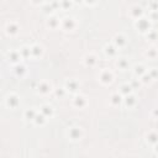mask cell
<instances>
[{
    "instance_id": "1",
    "label": "cell",
    "mask_w": 158,
    "mask_h": 158,
    "mask_svg": "<svg viewBox=\"0 0 158 158\" xmlns=\"http://www.w3.org/2000/svg\"><path fill=\"white\" fill-rule=\"evenodd\" d=\"M135 26H136V29L140 30L141 32H148L151 29V22L146 17H138L135 22Z\"/></svg>"
},
{
    "instance_id": "2",
    "label": "cell",
    "mask_w": 158,
    "mask_h": 158,
    "mask_svg": "<svg viewBox=\"0 0 158 158\" xmlns=\"http://www.w3.org/2000/svg\"><path fill=\"white\" fill-rule=\"evenodd\" d=\"M82 135H83V131L81 127L78 126H72L69 130H68V137L72 140V141H78L82 138Z\"/></svg>"
},
{
    "instance_id": "3",
    "label": "cell",
    "mask_w": 158,
    "mask_h": 158,
    "mask_svg": "<svg viewBox=\"0 0 158 158\" xmlns=\"http://www.w3.org/2000/svg\"><path fill=\"white\" fill-rule=\"evenodd\" d=\"M112 78H114L112 72L109 71V69H106V68H104V69L100 72V74H99L100 82L104 83V84H109V83H111V82H112Z\"/></svg>"
},
{
    "instance_id": "4",
    "label": "cell",
    "mask_w": 158,
    "mask_h": 158,
    "mask_svg": "<svg viewBox=\"0 0 158 158\" xmlns=\"http://www.w3.org/2000/svg\"><path fill=\"white\" fill-rule=\"evenodd\" d=\"M5 103H6V105H8L9 108L15 109L17 105H19L20 100H19V96H17L16 94L11 93V94H8V96H6V99H5Z\"/></svg>"
},
{
    "instance_id": "5",
    "label": "cell",
    "mask_w": 158,
    "mask_h": 158,
    "mask_svg": "<svg viewBox=\"0 0 158 158\" xmlns=\"http://www.w3.org/2000/svg\"><path fill=\"white\" fill-rule=\"evenodd\" d=\"M5 31H6V33H9V35H15V33H17V31H19V25H17V22H15V21H9V22L6 24V26H5Z\"/></svg>"
},
{
    "instance_id": "6",
    "label": "cell",
    "mask_w": 158,
    "mask_h": 158,
    "mask_svg": "<svg viewBox=\"0 0 158 158\" xmlns=\"http://www.w3.org/2000/svg\"><path fill=\"white\" fill-rule=\"evenodd\" d=\"M126 36L124 33H116L114 37V43L116 45V47H124L126 45Z\"/></svg>"
},
{
    "instance_id": "7",
    "label": "cell",
    "mask_w": 158,
    "mask_h": 158,
    "mask_svg": "<svg viewBox=\"0 0 158 158\" xmlns=\"http://www.w3.org/2000/svg\"><path fill=\"white\" fill-rule=\"evenodd\" d=\"M30 49H31V55H32L33 57H41L42 52H43L42 46H40V45H37V43L32 45V46L30 47Z\"/></svg>"
},
{
    "instance_id": "8",
    "label": "cell",
    "mask_w": 158,
    "mask_h": 158,
    "mask_svg": "<svg viewBox=\"0 0 158 158\" xmlns=\"http://www.w3.org/2000/svg\"><path fill=\"white\" fill-rule=\"evenodd\" d=\"M104 52H105V55L109 56V57H114L116 55V46L111 45V43H106L104 47Z\"/></svg>"
},
{
    "instance_id": "9",
    "label": "cell",
    "mask_w": 158,
    "mask_h": 158,
    "mask_svg": "<svg viewBox=\"0 0 158 158\" xmlns=\"http://www.w3.org/2000/svg\"><path fill=\"white\" fill-rule=\"evenodd\" d=\"M79 87V83L75 81V79H68L65 82V89L69 90V91H75Z\"/></svg>"
},
{
    "instance_id": "10",
    "label": "cell",
    "mask_w": 158,
    "mask_h": 158,
    "mask_svg": "<svg viewBox=\"0 0 158 158\" xmlns=\"http://www.w3.org/2000/svg\"><path fill=\"white\" fill-rule=\"evenodd\" d=\"M41 114L45 115L46 117H51L52 115H53V108L48 104H45V105L41 106Z\"/></svg>"
},
{
    "instance_id": "11",
    "label": "cell",
    "mask_w": 158,
    "mask_h": 158,
    "mask_svg": "<svg viewBox=\"0 0 158 158\" xmlns=\"http://www.w3.org/2000/svg\"><path fill=\"white\" fill-rule=\"evenodd\" d=\"M73 104L75 105L77 108H83L84 105L87 104V99H85V96H83V95H77V96L74 98V100H73Z\"/></svg>"
},
{
    "instance_id": "12",
    "label": "cell",
    "mask_w": 158,
    "mask_h": 158,
    "mask_svg": "<svg viewBox=\"0 0 158 158\" xmlns=\"http://www.w3.org/2000/svg\"><path fill=\"white\" fill-rule=\"evenodd\" d=\"M75 25V21L73 17H64L63 19V27L65 30H72Z\"/></svg>"
},
{
    "instance_id": "13",
    "label": "cell",
    "mask_w": 158,
    "mask_h": 158,
    "mask_svg": "<svg viewBox=\"0 0 158 158\" xmlns=\"http://www.w3.org/2000/svg\"><path fill=\"white\" fill-rule=\"evenodd\" d=\"M51 90V84L48 82H41L38 84V91L42 94H47Z\"/></svg>"
},
{
    "instance_id": "14",
    "label": "cell",
    "mask_w": 158,
    "mask_h": 158,
    "mask_svg": "<svg viewBox=\"0 0 158 158\" xmlns=\"http://www.w3.org/2000/svg\"><path fill=\"white\" fill-rule=\"evenodd\" d=\"M84 62L87 65H89V67H91V65H94L96 63V56L94 53H89L84 57Z\"/></svg>"
},
{
    "instance_id": "15",
    "label": "cell",
    "mask_w": 158,
    "mask_h": 158,
    "mask_svg": "<svg viewBox=\"0 0 158 158\" xmlns=\"http://www.w3.org/2000/svg\"><path fill=\"white\" fill-rule=\"evenodd\" d=\"M146 140H147L148 143L157 144V143H158V134H157V132H153V131H151L150 134L146 135Z\"/></svg>"
},
{
    "instance_id": "16",
    "label": "cell",
    "mask_w": 158,
    "mask_h": 158,
    "mask_svg": "<svg viewBox=\"0 0 158 158\" xmlns=\"http://www.w3.org/2000/svg\"><path fill=\"white\" fill-rule=\"evenodd\" d=\"M21 58V53L15 49H12V51H9V59H11V62H15L17 63L19 59Z\"/></svg>"
},
{
    "instance_id": "17",
    "label": "cell",
    "mask_w": 158,
    "mask_h": 158,
    "mask_svg": "<svg viewBox=\"0 0 158 158\" xmlns=\"http://www.w3.org/2000/svg\"><path fill=\"white\" fill-rule=\"evenodd\" d=\"M141 14H142V8L140 5H134L131 8V15L134 17L138 19V16H141Z\"/></svg>"
},
{
    "instance_id": "18",
    "label": "cell",
    "mask_w": 158,
    "mask_h": 158,
    "mask_svg": "<svg viewBox=\"0 0 158 158\" xmlns=\"http://www.w3.org/2000/svg\"><path fill=\"white\" fill-rule=\"evenodd\" d=\"M134 72H135L136 75H140V77H142L144 73H147V72H146V67H144L142 63L135 65V71H134Z\"/></svg>"
},
{
    "instance_id": "19",
    "label": "cell",
    "mask_w": 158,
    "mask_h": 158,
    "mask_svg": "<svg viewBox=\"0 0 158 158\" xmlns=\"http://www.w3.org/2000/svg\"><path fill=\"white\" fill-rule=\"evenodd\" d=\"M131 89H132V87H131L130 84H122L121 88H120V94H124V95H130L131 94Z\"/></svg>"
},
{
    "instance_id": "20",
    "label": "cell",
    "mask_w": 158,
    "mask_h": 158,
    "mask_svg": "<svg viewBox=\"0 0 158 158\" xmlns=\"http://www.w3.org/2000/svg\"><path fill=\"white\" fill-rule=\"evenodd\" d=\"M36 111L33 110V109H29V110H26L25 111V114H24V116H25V118H27V120H35V117H36Z\"/></svg>"
},
{
    "instance_id": "21",
    "label": "cell",
    "mask_w": 158,
    "mask_h": 158,
    "mask_svg": "<svg viewBox=\"0 0 158 158\" xmlns=\"http://www.w3.org/2000/svg\"><path fill=\"white\" fill-rule=\"evenodd\" d=\"M110 100H111V104H112V105H120V103H121V94H120V93L112 94Z\"/></svg>"
},
{
    "instance_id": "22",
    "label": "cell",
    "mask_w": 158,
    "mask_h": 158,
    "mask_svg": "<svg viewBox=\"0 0 158 158\" xmlns=\"http://www.w3.org/2000/svg\"><path fill=\"white\" fill-rule=\"evenodd\" d=\"M116 64H117V67L120 68V69H125V68H127L128 62H127L126 58H118L117 62H116Z\"/></svg>"
},
{
    "instance_id": "23",
    "label": "cell",
    "mask_w": 158,
    "mask_h": 158,
    "mask_svg": "<svg viewBox=\"0 0 158 158\" xmlns=\"http://www.w3.org/2000/svg\"><path fill=\"white\" fill-rule=\"evenodd\" d=\"M125 103H126L127 106H132V105L136 103V96H135V95H132V94L127 95V96H126V99H125Z\"/></svg>"
},
{
    "instance_id": "24",
    "label": "cell",
    "mask_w": 158,
    "mask_h": 158,
    "mask_svg": "<svg viewBox=\"0 0 158 158\" xmlns=\"http://www.w3.org/2000/svg\"><path fill=\"white\" fill-rule=\"evenodd\" d=\"M26 72V67L24 64H20V63H17L16 64V67H15V73L17 74V75H22V73H25Z\"/></svg>"
},
{
    "instance_id": "25",
    "label": "cell",
    "mask_w": 158,
    "mask_h": 158,
    "mask_svg": "<svg viewBox=\"0 0 158 158\" xmlns=\"http://www.w3.org/2000/svg\"><path fill=\"white\" fill-rule=\"evenodd\" d=\"M146 56H147L150 59H154V58L158 56V51H157L156 48H151V49H148V51L146 52Z\"/></svg>"
},
{
    "instance_id": "26",
    "label": "cell",
    "mask_w": 158,
    "mask_h": 158,
    "mask_svg": "<svg viewBox=\"0 0 158 158\" xmlns=\"http://www.w3.org/2000/svg\"><path fill=\"white\" fill-rule=\"evenodd\" d=\"M48 26H51L52 29H55L56 26L58 25V19L56 17V16H49V19H48Z\"/></svg>"
},
{
    "instance_id": "27",
    "label": "cell",
    "mask_w": 158,
    "mask_h": 158,
    "mask_svg": "<svg viewBox=\"0 0 158 158\" xmlns=\"http://www.w3.org/2000/svg\"><path fill=\"white\" fill-rule=\"evenodd\" d=\"M33 121H35L37 125H42V124L46 121V116H45V115H42V114H41V115H40V114H37Z\"/></svg>"
},
{
    "instance_id": "28",
    "label": "cell",
    "mask_w": 158,
    "mask_h": 158,
    "mask_svg": "<svg viewBox=\"0 0 158 158\" xmlns=\"http://www.w3.org/2000/svg\"><path fill=\"white\" fill-rule=\"evenodd\" d=\"M20 53L22 55V57H27V56H30V55H31V49H30V47H26V46H24V47L20 49Z\"/></svg>"
},
{
    "instance_id": "29",
    "label": "cell",
    "mask_w": 158,
    "mask_h": 158,
    "mask_svg": "<svg viewBox=\"0 0 158 158\" xmlns=\"http://www.w3.org/2000/svg\"><path fill=\"white\" fill-rule=\"evenodd\" d=\"M154 37H156V31L150 30V31L147 32V38H150V40H154Z\"/></svg>"
},
{
    "instance_id": "30",
    "label": "cell",
    "mask_w": 158,
    "mask_h": 158,
    "mask_svg": "<svg viewBox=\"0 0 158 158\" xmlns=\"http://www.w3.org/2000/svg\"><path fill=\"white\" fill-rule=\"evenodd\" d=\"M154 146H156V148H154V151H156V152H158V143H157V144H154Z\"/></svg>"
}]
</instances>
